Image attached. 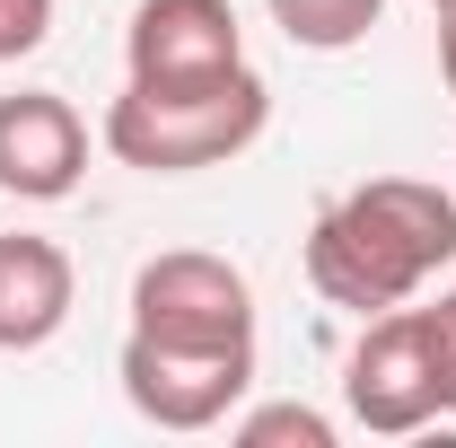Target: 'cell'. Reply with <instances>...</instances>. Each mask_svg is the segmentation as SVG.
I'll return each mask as SVG.
<instances>
[{
	"instance_id": "obj_1",
	"label": "cell",
	"mask_w": 456,
	"mask_h": 448,
	"mask_svg": "<svg viewBox=\"0 0 456 448\" xmlns=\"http://www.w3.org/2000/svg\"><path fill=\"white\" fill-rule=\"evenodd\" d=\"M448 264H456V194L421 185V176H369L342 203H325L307 228V281L325 308H351V317L403 308Z\"/></svg>"
},
{
	"instance_id": "obj_2",
	"label": "cell",
	"mask_w": 456,
	"mask_h": 448,
	"mask_svg": "<svg viewBox=\"0 0 456 448\" xmlns=\"http://www.w3.org/2000/svg\"><path fill=\"white\" fill-rule=\"evenodd\" d=\"M264 123H273V88L237 62V71L193 79V88L132 79L106 106V150L141 176H193V168H228L237 150H255Z\"/></svg>"
},
{
	"instance_id": "obj_3",
	"label": "cell",
	"mask_w": 456,
	"mask_h": 448,
	"mask_svg": "<svg viewBox=\"0 0 456 448\" xmlns=\"http://www.w3.org/2000/svg\"><path fill=\"white\" fill-rule=\"evenodd\" d=\"M255 387V343H159L123 335V395L159 431H211Z\"/></svg>"
},
{
	"instance_id": "obj_4",
	"label": "cell",
	"mask_w": 456,
	"mask_h": 448,
	"mask_svg": "<svg viewBox=\"0 0 456 448\" xmlns=\"http://www.w3.org/2000/svg\"><path fill=\"white\" fill-rule=\"evenodd\" d=\"M132 335L159 343H255V290L228 255L175 246L132 273Z\"/></svg>"
},
{
	"instance_id": "obj_5",
	"label": "cell",
	"mask_w": 456,
	"mask_h": 448,
	"mask_svg": "<svg viewBox=\"0 0 456 448\" xmlns=\"http://www.w3.org/2000/svg\"><path fill=\"white\" fill-rule=\"evenodd\" d=\"M342 395H351V422L378 431V440H412L421 422H439V387H430V352H421V317L412 299L369 317V335L342 369Z\"/></svg>"
},
{
	"instance_id": "obj_6",
	"label": "cell",
	"mask_w": 456,
	"mask_h": 448,
	"mask_svg": "<svg viewBox=\"0 0 456 448\" xmlns=\"http://www.w3.org/2000/svg\"><path fill=\"white\" fill-rule=\"evenodd\" d=\"M123 62L150 88H193L246 62V27L228 0H141L123 27Z\"/></svg>"
},
{
	"instance_id": "obj_7",
	"label": "cell",
	"mask_w": 456,
	"mask_h": 448,
	"mask_svg": "<svg viewBox=\"0 0 456 448\" xmlns=\"http://www.w3.org/2000/svg\"><path fill=\"white\" fill-rule=\"evenodd\" d=\"M88 176V123L53 88H18L0 97V194L18 203H61Z\"/></svg>"
},
{
	"instance_id": "obj_8",
	"label": "cell",
	"mask_w": 456,
	"mask_h": 448,
	"mask_svg": "<svg viewBox=\"0 0 456 448\" xmlns=\"http://www.w3.org/2000/svg\"><path fill=\"white\" fill-rule=\"evenodd\" d=\"M70 255L53 237H0V352H36L70 326Z\"/></svg>"
},
{
	"instance_id": "obj_9",
	"label": "cell",
	"mask_w": 456,
	"mask_h": 448,
	"mask_svg": "<svg viewBox=\"0 0 456 448\" xmlns=\"http://www.w3.org/2000/svg\"><path fill=\"white\" fill-rule=\"evenodd\" d=\"M378 18H387V0H273V27H281L289 45H307V54L360 45Z\"/></svg>"
},
{
	"instance_id": "obj_10",
	"label": "cell",
	"mask_w": 456,
	"mask_h": 448,
	"mask_svg": "<svg viewBox=\"0 0 456 448\" xmlns=\"http://www.w3.org/2000/svg\"><path fill=\"white\" fill-rule=\"evenodd\" d=\"M237 448H334V422L316 404H264L237 422Z\"/></svg>"
},
{
	"instance_id": "obj_11",
	"label": "cell",
	"mask_w": 456,
	"mask_h": 448,
	"mask_svg": "<svg viewBox=\"0 0 456 448\" xmlns=\"http://www.w3.org/2000/svg\"><path fill=\"white\" fill-rule=\"evenodd\" d=\"M421 317V352H430V387H439V413H456V290H439Z\"/></svg>"
},
{
	"instance_id": "obj_12",
	"label": "cell",
	"mask_w": 456,
	"mask_h": 448,
	"mask_svg": "<svg viewBox=\"0 0 456 448\" xmlns=\"http://www.w3.org/2000/svg\"><path fill=\"white\" fill-rule=\"evenodd\" d=\"M53 36V0H0V62L36 54Z\"/></svg>"
},
{
	"instance_id": "obj_13",
	"label": "cell",
	"mask_w": 456,
	"mask_h": 448,
	"mask_svg": "<svg viewBox=\"0 0 456 448\" xmlns=\"http://www.w3.org/2000/svg\"><path fill=\"white\" fill-rule=\"evenodd\" d=\"M439 71H448V97H456V9H439Z\"/></svg>"
},
{
	"instance_id": "obj_14",
	"label": "cell",
	"mask_w": 456,
	"mask_h": 448,
	"mask_svg": "<svg viewBox=\"0 0 456 448\" xmlns=\"http://www.w3.org/2000/svg\"><path fill=\"white\" fill-rule=\"evenodd\" d=\"M430 9H456V0H430Z\"/></svg>"
}]
</instances>
